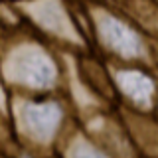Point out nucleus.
Returning a JSON list of instances; mask_svg holds the SVG:
<instances>
[{"label":"nucleus","instance_id":"obj_2","mask_svg":"<svg viewBox=\"0 0 158 158\" xmlns=\"http://www.w3.org/2000/svg\"><path fill=\"white\" fill-rule=\"evenodd\" d=\"M14 67L22 77V81L34 83V85H46L53 77V69L49 61L36 52L24 53L22 57H18V63H14Z\"/></svg>","mask_w":158,"mask_h":158},{"label":"nucleus","instance_id":"obj_4","mask_svg":"<svg viewBox=\"0 0 158 158\" xmlns=\"http://www.w3.org/2000/svg\"><path fill=\"white\" fill-rule=\"evenodd\" d=\"M118 83H121L123 91L128 97H132L138 103H148V99L152 95V83L150 79L140 75L136 71H127L118 75Z\"/></svg>","mask_w":158,"mask_h":158},{"label":"nucleus","instance_id":"obj_5","mask_svg":"<svg viewBox=\"0 0 158 158\" xmlns=\"http://www.w3.org/2000/svg\"><path fill=\"white\" fill-rule=\"evenodd\" d=\"M71 158H107V156L101 154V152H99L97 148H93L91 144L81 142V144H75V146H73Z\"/></svg>","mask_w":158,"mask_h":158},{"label":"nucleus","instance_id":"obj_1","mask_svg":"<svg viewBox=\"0 0 158 158\" xmlns=\"http://www.w3.org/2000/svg\"><path fill=\"white\" fill-rule=\"evenodd\" d=\"M101 34L109 46L123 56H138L142 52L138 36L115 18H103Z\"/></svg>","mask_w":158,"mask_h":158},{"label":"nucleus","instance_id":"obj_3","mask_svg":"<svg viewBox=\"0 0 158 158\" xmlns=\"http://www.w3.org/2000/svg\"><path fill=\"white\" fill-rule=\"evenodd\" d=\"M26 127L32 131V135L40 138H48L56 131V125L59 121V109L53 105H34L26 109L24 115Z\"/></svg>","mask_w":158,"mask_h":158}]
</instances>
